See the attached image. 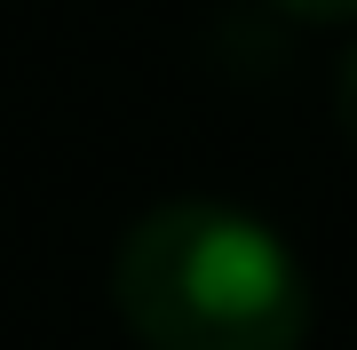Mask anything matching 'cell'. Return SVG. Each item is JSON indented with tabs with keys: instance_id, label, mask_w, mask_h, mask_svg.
I'll return each mask as SVG.
<instances>
[{
	"instance_id": "obj_2",
	"label": "cell",
	"mask_w": 357,
	"mask_h": 350,
	"mask_svg": "<svg viewBox=\"0 0 357 350\" xmlns=\"http://www.w3.org/2000/svg\"><path fill=\"white\" fill-rule=\"evenodd\" d=\"M333 112H342V128H349V143H357V48L342 56V80H333Z\"/></svg>"
},
{
	"instance_id": "obj_3",
	"label": "cell",
	"mask_w": 357,
	"mask_h": 350,
	"mask_svg": "<svg viewBox=\"0 0 357 350\" xmlns=\"http://www.w3.org/2000/svg\"><path fill=\"white\" fill-rule=\"evenodd\" d=\"M286 8H294V16H326V24H333V16H357V0H286Z\"/></svg>"
},
{
	"instance_id": "obj_1",
	"label": "cell",
	"mask_w": 357,
	"mask_h": 350,
	"mask_svg": "<svg viewBox=\"0 0 357 350\" xmlns=\"http://www.w3.org/2000/svg\"><path fill=\"white\" fill-rule=\"evenodd\" d=\"M112 302L143 350H302L310 279L262 215L167 199L112 255Z\"/></svg>"
}]
</instances>
